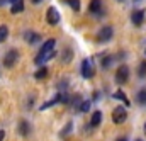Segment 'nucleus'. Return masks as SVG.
I'll list each match as a JSON object with an SVG mask.
<instances>
[{
  "mask_svg": "<svg viewBox=\"0 0 146 141\" xmlns=\"http://www.w3.org/2000/svg\"><path fill=\"white\" fill-rule=\"evenodd\" d=\"M90 12L92 14H99L100 12V9H102V2L100 0H90Z\"/></svg>",
  "mask_w": 146,
  "mask_h": 141,
  "instance_id": "11",
  "label": "nucleus"
},
{
  "mask_svg": "<svg viewBox=\"0 0 146 141\" xmlns=\"http://www.w3.org/2000/svg\"><path fill=\"white\" fill-rule=\"evenodd\" d=\"M94 75H95V68H94L92 60H83L82 61V76L83 78H92Z\"/></svg>",
  "mask_w": 146,
  "mask_h": 141,
  "instance_id": "4",
  "label": "nucleus"
},
{
  "mask_svg": "<svg viewBox=\"0 0 146 141\" xmlns=\"http://www.w3.org/2000/svg\"><path fill=\"white\" fill-rule=\"evenodd\" d=\"M46 21L49 26H56L60 22V12L54 9V7H49L48 12H46Z\"/></svg>",
  "mask_w": 146,
  "mask_h": 141,
  "instance_id": "6",
  "label": "nucleus"
},
{
  "mask_svg": "<svg viewBox=\"0 0 146 141\" xmlns=\"http://www.w3.org/2000/svg\"><path fill=\"white\" fill-rule=\"evenodd\" d=\"M33 3H39V2H42V0H31Z\"/></svg>",
  "mask_w": 146,
  "mask_h": 141,
  "instance_id": "28",
  "label": "nucleus"
},
{
  "mask_svg": "<svg viewBox=\"0 0 146 141\" xmlns=\"http://www.w3.org/2000/svg\"><path fill=\"white\" fill-rule=\"evenodd\" d=\"M112 61H114V58H112V56H106V58L102 60V67H104V68H109Z\"/></svg>",
  "mask_w": 146,
  "mask_h": 141,
  "instance_id": "24",
  "label": "nucleus"
},
{
  "mask_svg": "<svg viewBox=\"0 0 146 141\" xmlns=\"http://www.w3.org/2000/svg\"><path fill=\"white\" fill-rule=\"evenodd\" d=\"M117 141H127V140H126V138H119Z\"/></svg>",
  "mask_w": 146,
  "mask_h": 141,
  "instance_id": "29",
  "label": "nucleus"
},
{
  "mask_svg": "<svg viewBox=\"0 0 146 141\" xmlns=\"http://www.w3.org/2000/svg\"><path fill=\"white\" fill-rule=\"evenodd\" d=\"M131 21H133L134 26H141L143 21H145V14H143V10H134V12L131 14Z\"/></svg>",
  "mask_w": 146,
  "mask_h": 141,
  "instance_id": "8",
  "label": "nucleus"
},
{
  "mask_svg": "<svg viewBox=\"0 0 146 141\" xmlns=\"http://www.w3.org/2000/svg\"><path fill=\"white\" fill-rule=\"evenodd\" d=\"M82 102H83V100H82V97H80L78 94H76V95H73L72 99H70V104L75 106V107H78V109H80V106H82Z\"/></svg>",
  "mask_w": 146,
  "mask_h": 141,
  "instance_id": "17",
  "label": "nucleus"
},
{
  "mask_svg": "<svg viewBox=\"0 0 146 141\" xmlns=\"http://www.w3.org/2000/svg\"><path fill=\"white\" fill-rule=\"evenodd\" d=\"M54 56H56V51H54V49H51V51H44V53L39 51V55L34 58V63H36V65H44L46 61H49V60L54 58Z\"/></svg>",
  "mask_w": 146,
  "mask_h": 141,
  "instance_id": "5",
  "label": "nucleus"
},
{
  "mask_svg": "<svg viewBox=\"0 0 146 141\" xmlns=\"http://www.w3.org/2000/svg\"><path fill=\"white\" fill-rule=\"evenodd\" d=\"M145 136H146V124H145Z\"/></svg>",
  "mask_w": 146,
  "mask_h": 141,
  "instance_id": "30",
  "label": "nucleus"
},
{
  "mask_svg": "<svg viewBox=\"0 0 146 141\" xmlns=\"http://www.w3.org/2000/svg\"><path fill=\"white\" fill-rule=\"evenodd\" d=\"M136 99H138V102H139V104H145V102H146V88H145V90H141V92L138 94V97H136Z\"/></svg>",
  "mask_w": 146,
  "mask_h": 141,
  "instance_id": "23",
  "label": "nucleus"
},
{
  "mask_svg": "<svg viewBox=\"0 0 146 141\" xmlns=\"http://www.w3.org/2000/svg\"><path fill=\"white\" fill-rule=\"evenodd\" d=\"M7 2H9V0H0V7H2V5H5Z\"/></svg>",
  "mask_w": 146,
  "mask_h": 141,
  "instance_id": "27",
  "label": "nucleus"
},
{
  "mask_svg": "<svg viewBox=\"0 0 146 141\" xmlns=\"http://www.w3.org/2000/svg\"><path fill=\"white\" fill-rule=\"evenodd\" d=\"M39 39H41V36L37 34V33H29V34H27V43H33V44H34Z\"/></svg>",
  "mask_w": 146,
  "mask_h": 141,
  "instance_id": "20",
  "label": "nucleus"
},
{
  "mask_svg": "<svg viewBox=\"0 0 146 141\" xmlns=\"http://www.w3.org/2000/svg\"><path fill=\"white\" fill-rule=\"evenodd\" d=\"M72 129H73V122H66V126H65V128L61 129V133H60V138H66Z\"/></svg>",
  "mask_w": 146,
  "mask_h": 141,
  "instance_id": "14",
  "label": "nucleus"
},
{
  "mask_svg": "<svg viewBox=\"0 0 146 141\" xmlns=\"http://www.w3.org/2000/svg\"><path fill=\"white\" fill-rule=\"evenodd\" d=\"M66 3L72 7L75 12H78V10H80V0H66Z\"/></svg>",
  "mask_w": 146,
  "mask_h": 141,
  "instance_id": "22",
  "label": "nucleus"
},
{
  "mask_svg": "<svg viewBox=\"0 0 146 141\" xmlns=\"http://www.w3.org/2000/svg\"><path fill=\"white\" fill-rule=\"evenodd\" d=\"M34 76H36L37 80H42V78H46V76H48V68H39V70L34 73Z\"/></svg>",
  "mask_w": 146,
  "mask_h": 141,
  "instance_id": "18",
  "label": "nucleus"
},
{
  "mask_svg": "<svg viewBox=\"0 0 146 141\" xmlns=\"http://www.w3.org/2000/svg\"><path fill=\"white\" fill-rule=\"evenodd\" d=\"M22 10H24V0H17V2L12 3V9H10L12 14H19V12H22Z\"/></svg>",
  "mask_w": 146,
  "mask_h": 141,
  "instance_id": "12",
  "label": "nucleus"
},
{
  "mask_svg": "<svg viewBox=\"0 0 146 141\" xmlns=\"http://www.w3.org/2000/svg\"><path fill=\"white\" fill-rule=\"evenodd\" d=\"M100 122H102V112H100V110H95V112L92 114V119H90V126H92V128H97Z\"/></svg>",
  "mask_w": 146,
  "mask_h": 141,
  "instance_id": "10",
  "label": "nucleus"
},
{
  "mask_svg": "<svg viewBox=\"0 0 146 141\" xmlns=\"http://www.w3.org/2000/svg\"><path fill=\"white\" fill-rule=\"evenodd\" d=\"M88 109H90V102H88V100H83L82 106H80V110H82V112H87Z\"/></svg>",
  "mask_w": 146,
  "mask_h": 141,
  "instance_id": "25",
  "label": "nucleus"
},
{
  "mask_svg": "<svg viewBox=\"0 0 146 141\" xmlns=\"http://www.w3.org/2000/svg\"><path fill=\"white\" fill-rule=\"evenodd\" d=\"M3 138H5V131L0 129V141H3Z\"/></svg>",
  "mask_w": 146,
  "mask_h": 141,
  "instance_id": "26",
  "label": "nucleus"
},
{
  "mask_svg": "<svg viewBox=\"0 0 146 141\" xmlns=\"http://www.w3.org/2000/svg\"><path fill=\"white\" fill-rule=\"evenodd\" d=\"M114 99H117V100H122V102H124V104H126L127 107L131 106V102H129V99H127V97H126V95H124L122 92H115V94H114Z\"/></svg>",
  "mask_w": 146,
  "mask_h": 141,
  "instance_id": "15",
  "label": "nucleus"
},
{
  "mask_svg": "<svg viewBox=\"0 0 146 141\" xmlns=\"http://www.w3.org/2000/svg\"><path fill=\"white\" fill-rule=\"evenodd\" d=\"M17 131H19V134H22V136H29V133H31L29 122H27V121H21L19 126H17Z\"/></svg>",
  "mask_w": 146,
  "mask_h": 141,
  "instance_id": "9",
  "label": "nucleus"
},
{
  "mask_svg": "<svg viewBox=\"0 0 146 141\" xmlns=\"http://www.w3.org/2000/svg\"><path fill=\"white\" fill-rule=\"evenodd\" d=\"M10 2H12V3H14V2H17V0H10Z\"/></svg>",
  "mask_w": 146,
  "mask_h": 141,
  "instance_id": "31",
  "label": "nucleus"
},
{
  "mask_svg": "<svg viewBox=\"0 0 146 141\" xmlns=\"http://www.w3.org/2000/svg\"><path fill=\"white\" fill-rule=\"evenodd\" d=\"M7 37H9V29H7V26H0V43H3Z\"/></svg>",
  "mask_w": 146,
  "mask_h": 141,
  "instance_id": "19",
  "label": "nucleus"
},
{
  "mask_svg": "<svg viewBox=\"0 0 146 141\" xmlns=\"http://www.w3.org/2000/svg\"><path fill=\"white\" fill-rule=\"evenodd\" d=\"M138 75H139V78H146V60H143L141 65L138 67Z\"/></svg>",
  "mask_w": 146,
  "mask_h": 141,
  "instance_id": "16",
  "label": "nucleus"
},
{
  "mask_svg": "<svg viewBox=\"0 0 146 141\" xmlns=\"http://www.w3.org/2000/svg\"><path fill=\"white\" fill-rule=\"evenodd\" d=\"M54 44H56V41H54V39H48V41L41 46V49H39V51H41V53H44V51H51V49H54Z\"/></svg>",
  "mask_w": 146,
  "mask_h": 141,
  "instance_id": "13",
  "label": "nucleus"
},
{
  "mask_svg": "<svg viewBox=\"0 0 146 141\" xmlns=\"http://www.w3.org/2000/svg\"><path fill=\"white\" fill-rule=\"evenodd\" d=\"M17 60H19V53H17V49H9V51L3 55V67L12 68V67L17 63Z\"/></svg>",
  "mask_w": 146,
  "mask_h": 141,
  "instance_id": "1",
  "label": "nucleus"
},
{
  "mask_svg": "<svg viewBox=\"0 0 146 141\" xmlns=\"http://www.w3.org/2000/svg\"><path fill=\"white\" fill-rule=\"evenodd\" d=\"M136 141H141V140H136Z\"/></svg>",
  "mask_w": 146,
  "mask_h": 141,
  "instance_id": "32",
  "label": "nucleus"
},
{
  "mask_svg": "<svg viewBox=\"0 0 146 141\" xmlns=\"http://www.w3.org/2000/svg\"><path fill=\"white\" fill-rule=\"evenodd\" d=\"M72 56H73V49L66 48V49H65V55H63V63H68V61L72 60Z\"/></svg>",
  "mask_w": 146,
  "mask_h": 141,
  "instance_id": "21",
  "label": "nucleus"
},
{
  "mask_svg": "<svg viewBox=\"0 0 146 141\" xmlns=\"http://www.w3.org/2000/svg\"><path fill=\"white\" fill-rule=\"evenodd\" d=\"M145 53H146V49H145Z\"/></svg>",
  "mask_w": 146,
  "mask_h": 141,
  "instance_id": "33",
  "label": "nucleus"
},
{
  "mask_svg": "<svg viewBox=\"0 0 146 141\" xmlns=\"http://www.w3.org/2000/svg\"><path fill=\"white\" fill-rule=\"evenodd\" d=\"M129 80V68L126 67V65H121L117 71H115V82L119 83V85H124L126 82Z\"/></svg>",
  "mask_w": 146,
  "mask_h": 141,
  "instance_id": "3",
  "label": "nucleus"
},
{
  "mask_svg": "<svg viewBox=\"0 0 146 141\" xmlns=\"http://www.w3.org/2000/svg\"><path fill=\"white\" fill-rule=\"evenodd\" d=\"M126 119H127V112H126L124 107L117 106L112 110V122H114V124H122Z\"/></svg>",
  "mask_w": 146,
  "mask_h": 141,
  "instance_id": "2",
  "label": "nucleus"
},
{
  "mask_svg": "<svg viewBox=\"0 0 146 141\" xmlns=\"http://www.w3.org/2000/svg\"><path fill=\"white\" fill-rule=\"evenodd\" d=\"M112 34H114V31H112V27H109V26H106V27H102L100 31H99V41L100 43H107V41H110V37H112Z\"/></svg>",
  "mask_w": 146,
  "mask_h": 141,
  "instance_id": "7",
  "label": "nucleus"
}]
</instances>
